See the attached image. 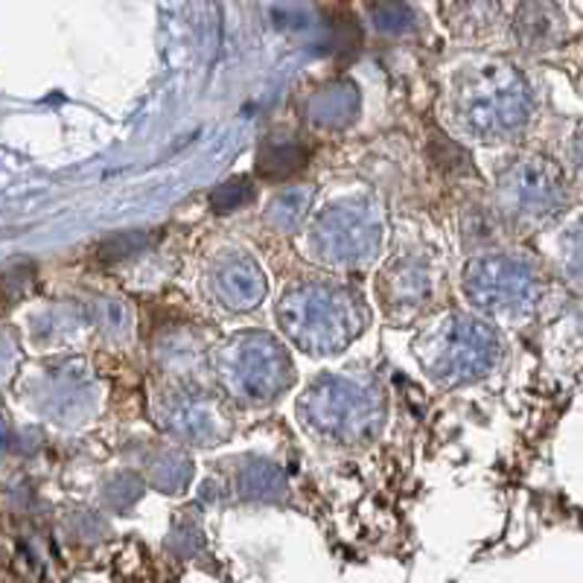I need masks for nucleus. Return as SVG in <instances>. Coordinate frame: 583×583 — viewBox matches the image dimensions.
<instances>
[{
  "label": "nucleus",
  "instance_id": "nucleus-1",
  "mask_svg": "<svg viewBox=\"0 0 583 583\" xmlns=\"http://www.w3.org/2000/svg\"><path fill=\"white\" fill-rule=\"evenodd\" d=\"M280 324L298 347H307L313 354H330L356 336L354 300L321 286L298 289L280 300Z\"/></svg>",
  "mask_w": 583,
  "mask_h": 583
},
{
  "label": "nucleus",
  "instance_id": "nucleus-2",
  "mask_svg": "<svg viewBox=\"0 0 583 583\" xmlns=\"http://www.w3.org/2000/svg\"><path fill=\"white\" fill-rule=\"evenodd\" d=\"M497 359V341L470 318L452 316L429 327L420 339V362L441 382H467Z\"/></svg>",
  "mask_w": 583,
  "mask_h": 583
},
{
  "label": "nucleus",
  "instance_id": "nucleus-3",
  "mask_svg": "<svg viewBox=\"0 0 583 583\" xmlns=\"http://www.w3.org/2000/svg\"><path fill=\"white\" fill-rule=\"evenodd\" d=\"M467 126L479 134L511 132L525 117V91L511 71L490 68L461 96Z\"/></svg>",
  "mask_w": 583,
  "mask_h": 583
},
{
  "label": "nucleus",
  "instance_id": "nucleus-4",
  "mask_svg": "<svg viewBox=\"0 0 583 583\" xmlns=\"http://www.w3.org/2000/svg\"><path fill=\"white\" fill-rule=\"evenodd\" d=\"M534 277L525 266L497 257L467 268V295L490 313H516L534 298Z\"/></svg>",
  "mask_w": 583,
  "mask_h": 583
},
{
  "label": "nucleus",
  "instance_id": "nucleus-5",
  "mask_svg": "<svg viewBox=\"0 0 583 583\" xmlns=\"http://www.w3.org/2000/svg\"><path fill=\"white\" fill-rule=\"evenodd\" d=\"M309 418L327 432L354 434L368 420V402L345 382H321L309 395Z\"/></svg>",
  "mask_w": 583,
  "mask_h": 583
},
{
  "label": "nucleus",
  "instance_id": "nucleus-6",
  "mask_svg": "<svg viewBox=\"0 0 583 583\" xmlns=\"http://www.w3.org/2000/svg\"><path fill=\"white\" fill-rule=\"evenodd\" d=\"M237 386L243 395H248L252 400H266L272 397L280 386H286V359L275 345L268 341H252L248 347H243L237 356Z\"/></svg>",
  "mask_w": 583,
  "mask_h": 583
},
{
  "label": "nucleus",
  "instance_id": "nucleus-7",
  "mask_svg": "<svg viewBox=\"0 0 583 583\" xmlns=\"http://www.w3.org/2000/svg\"><path fill=\"white\" fill-rule=\"evenodd\" d=\"M318 243L339 263H350L374 252L377 234L371 222L356 211H327L318 228Z\"/></svg>",
  "mask_w": 583,
  "mask_h": 583
},
{
  "label": "nucleus",
  "instance_id": "nucleus-8",
  "mask_svg": "<svg viewBox=\"0 0 583 583\" xmlns=\"http://www.w3.org/2000/svg\"><path fill=\"white\" fill-rule=\"evenodd\" d=\"M513 196L520 205L529 207H552L563 198V182H560L558 170L549 161H531V164H520V170L513 166Z\"/></svg>",
  "mask_w": 583,
  "mask_h": 583
},
{
  "label": "nucleus",
  "instance_id": "nucleus-9",
  "mask_svg": "<svg viewBox=\"0 0 583 583\" xmlns=\"http://www.w3.org/2000/svg\"><path fill=\"white\" fill-rule=\"evenodd\" d=\"M216 289H219L222 300L231 304V309H252L263 298L266 284H263V275L252 263L237 260L222 268L219 277H216Z\"/></svg>",
  "mask_w": 583,
  "mask_h": 583
},
{
  "label": "nucleus",
  "instance_id": "nucleus-10",
  "mask_svg": "<svg viewBox=\"0 0 583 583\" xmlns=\"http://www.w3.org/2000/svg\"><path fill=\"white\" fill-rule=\"evenodd\" d=\"M560 27H563V21H560L558 9L552 3H540V0L525 3L516 18V30L529 44H545L552 35H558Z\"/></svg>",
  "mask_w": 583,
  "mask_h": 583
},
{
  "label": "nucleus",
  "instance_id": "nucleus-11",
  "mask_svg": "<svg viewBox=\"0 0 583 583\" xmlns=\"http://www.w3.org/2000/svg\"><path fill=\"white\" fill-rule=\"evenodd\" d=\"M304 161H307V152L295 143H268L257 155V166L266 178H286V175L298 173Z\"/></svg>",
  "mask_w": 583,
  "mask_h": 583
},
{
  "label": "nucleus",
  "instance_id": "nucleus-12",
  "mask_svg": "<svg viewBox=\"0 0 583 583\" xmlns=\"http://www.w3.org/2000/svg\"><path fill=\"white\" fill-rule=\"evenodd\" d=\"M252 187L245 182H231L225 187L216 190V196H213V207L216 211H234V207L245 205V202H252Z\"/></svg>",
  "mask_w": 583,
  "mask_h": 583
},
{
  "label": "nucleus",
  "instance_id": "nucleus-13",
  "mask_svg": "<svg viewBox=\"0 0 583 583\" xmlns=\"http://www.w3.org/2000/svg\"><path fill=\"white\" fill-rule=\"evenodd\" d=\"M307 205H309V193H289V196H284L275 207H272V211H286L275 216L277 225H280V228H292V225L300 219V213L307 211Z\"/></svg>",
  "mask_w": 583,
  "mask_h": 583
},
{
  "label": "nucleus",
  "instance_id": "nucleus-14",
  "mask_svg": "<svg viewBox=\"0 0 583 583\" xmlns=\"http://www.w3.org/2000/svg\"><path fill=\"white\" fill-rule=\"evenodd\" d=\"M374 18H377L386 30H400L402 24H409L411 21V12L402 7V3L391 0V3H382V7L374 9Z\"/></svg>",
  "mask_w": 583,
  "mask_h": 583
}]
</instances>
